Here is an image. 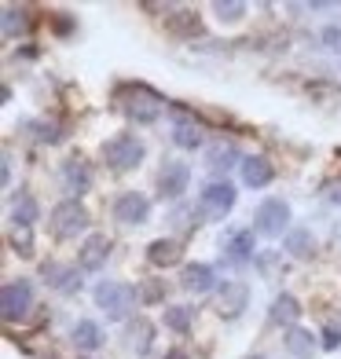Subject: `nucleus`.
Returning <instances> with one entry per match:
<instances>
[{
  "label": "nucleus",
  "instance_id": "30",
  "mask_svg": "<svg viewBox=\"0 0 341 359\" xmlns=\"http://www.w3.org/2000/svg\"><path fill=\"white\" fill-rule=\"evenodd\" d=\"M166 326H169V330H176V334H187L191 330V312H187V308H180V304L166 308Z\"/></svg>",
  "mask_w": 341,
  "mask_h": 359
},
{
  "label": "nucleus",
  "instance_id": "32",
  "mask_svg": "<svg viewBox=\"0 0 341 359\" xmlns=\"http://www.w3.org/2000/svg\"><path fill=\"white\" fill-rule=\"evenodd\" d=\"M319 337H323V348L334 352V348L341 345V326H337V323H330V326H327V330H323Z\"/></svg>",
  "mask_w": 341,
  "mask_h": 359
},
{
  "label": "nucleus",
  "instance_id": "37",
  "mask_svg": "<svg viewBox=\"0 0 341 359\" xmlns=\"http://www.w3.org/2000/svg\"><path fill=\"white\" fill-rule=\"evenodd\" d=\"M242 359H265V355H242Z\"/></svg>",
  "mask_w": 341,
  "mask_h": 359
},
{
  "label": "nucleus",
  "instance_id": "23",
  "mask_svg": "<svg viewBox=\"0 0 341 359\" xmlns=\"http://www.w3.org/2000/svg\"><path fill=\"white\" fill-rule=\"evenodd\" d=\"M235 161H239L235 143H224V140L213 143V147H209V154H206V165H209V169H232Z\"/></svg>",
  "mask_w": 341,
  "mask_h": 359
},
{
  "label": "nucleus",
  "instance_id": "3",
  "mask_svg": "<svg viewBox=\"0 0 341 359\" xmlns=\"http://www.w3.org/2000/svg\"><path fill=\"white\" fill-rule=\"evenodd\" d=\"M48 224H52V231H55L59 238H77V235L92 224V217H88V209L81 205L77 198H67V202H59V205L52 209Z\"/></svg>",
  "mask_w": 341,
  "mask_h": 359
},
{
  "label": "nucleus",
  "instance_id": "24",
  "mask_svg": "<svg viewBox=\"0 0 341 359\" xmlns=\"http://www.w3.org/2000/svg\"><path fill=\"white\" fill-rule=\"evenodd\" d=\"M125 337H128V345H133L140 355L151 348V337H154V330H151V323L147 319H136V323H128L125 326Z\"/></svg>",
  "mask_w": 341,
  "mask_h": 359
},
{
  "label": "nucleus",
  "instance_id": "20",
  "mask_svg": "<svg viewBox=\"0 0 341 359\" xmlns=\"http://www.w3.org/2000/svg\"><path fill=\"white\" fill-rule=\"evenodd\" d=\"M286 352H290V355H297V359H312V352H316V337H312V330L290 326V334H286Z\"/></svg>",
  "mask_w": 341,
  "mask_h": 359
},
{
  "label": "nucleus",
  "instance_id": "31",
  "mask_svg": "<svg viewBox=\"0 0 341 359\" xmlns=\"http://www.w3.org/2000/svg\"><path fill=\"white\" fill-rule=\"evenodd\" d=\"M140 301L143 304H161V301H166V283H161V279L140 283Z\"/></svg>",
  "mask_w": 341,
  "mask_h": 359
},
{
  "label": "nucleus",
  "instance_id": "25",
  "mask_svg": "<svg viewBox=\"0 0 341 359\" xmlns=\"http://www.w3.org/2000/svg\"><path fill=\"white\" fill-rule=\"evenodd\" d=\"M34 26V19H29V8H4V37H15L22 34V29Z\"/></svg>",
  "mask_w": 341,
  "mask_h": 359
},
{
  "label": "nucleus",
  "instance_id": "11",
  "mask_svg": "<svg viewBox=\"0 0 341 359\" xmlns=\"http://www.w3.org/2000/svg\"><path fill=\"white\" fill-rule=\"evenodd\" d=\"M107 257H110V238L107 235H88L85 242H81V250H77V260H81V268H85V271L103 268Z\"/></svg>",
  "mask_w": 341,
  "mask_h": 359
},
{
  "label": "nucleus",
  "instance_id": "17",
  "mask_svg": "<svg viewBox=\"0 0 341 359\" xmlns=\"http://www.w3.org/2000/svg\"><path fill=\"white\" fill-rule=\"evenodd\" d=\"M202 125L194 121V118H180L173 125V143L176 147H184V151H194V147H202Z\"/></svg>",
  "mask_w": 341,
  "mask_h": 359
},
{
  "label": "nucleus",
  "instance_id": "18",
  "mask_svg": "<svg viewBox=\"0 0 341 359\" xmlns=\"http://www.w3.org/2000/svg\"><path fill=\"white\" fill-rule=\"evenodd\" d=\"M283 246H286V253H294V257H312L316 253V238H312V231L308 227H290V231L283 235Z\"/></svg>",
  "mask_w": 341,
  "mask_h": 359
},
{
  "label": "nucleus",
  "instance_id": "10",
  "mask_svg": "<svg viewBox=\"0 0 341 359\" xmlns=\"http://www.w3.org/2000/svg\"><path fill=\"white\" fill-rule=\"evenodd\" d=\"M250 304V286L246 283H224L217 293V312L224 319H239Z\"/></svg>",
  "mask_w": 341,
  "mask_h": 359
},
{
  "label": "nucleus",
  "instance_id": "2",
  "mask_svg": "<svg viewBox=\"0 0 341 359\" xmlns=\"http://www.w3.org/2000/svg\"><path fill=\"white\" fill-rule=\"evenodd\" d=\"M100 154H103V161H107L110 169H118V172H128V169H136L140 161H143V143H140L136 136L121 133V136L107 140Z\"/></svg>",
  "mask_w": 341,
  "mask_h": 359
},
{
  "label": "nucleus",
  "instance_id": "33",
  "mask_svg": "<svg viewBox=\"0 0 341 359\" xmlns=\"http://www.w3.org/2000/svg\"><path fill=\"white\" fill-rule=\"evenodd\" d=\"M52 29L59 37H70L74 34V22H70V15H55V22H52Z\"/></svg>",
  "mask_w": 341,
  "mask_h": 359
},
{
  "label": "nucleus",
  "instance_id": "1",
  "mask_svg": "<svg viewBox=\"0 0 341 359\" xmlns=\"http://www.w3.org/2000/svg\"><path fill=\"white\" fill-rule=\"evenodd\" d=\"M136 301H140V290H133L128 283H100L95 286V304H100L110 319H125L133 312Z\"/></svg>",
  "mask_w": 341,
  "mask_h": 359
},
{
  "label": "nucleus",
  "instance_id": "28",
  "mask_svg": "<svg viewBox=\"0 0 341 359\" xmlns=\"http://www.w3.org/2000/svg\"><path fill=\"white\" fill-rule=\"evenodd\" d=\"M213 11H217L220 22H239L242 15H246V4H242V0H217Z\"/></svg>",
  "mask_w": 341,
  "mask_h": 359
},
{
  "label": "nucleus",
  "instance_id": "29",
  "mask_svg": "<svg viewBox=\"0 0 341 359\" xmlns=\"http://www.w3.org/2000/svg\"><path fill=\"white\" fill-rule=\"evenodd\" d=\"M37 220V202L29 194H19V205H15V220L11 224H22V227H34Z\"/></svg>",
  "mask_w": 341,
  "mask_h": 359
},
{
  "label": "nucleus",
  "instance_id": "9",
  "mask_svg": "<svg viewBox=\"0 0 341 359\" xmlns=\"http://www.w3.org/2000/svg\"><path fill=\"white\" fill-rule=\"evenodd\" d=\"M191 184V165L184 161H166V169L158 172V194L161 198H180Z\"/></svg>",
  "mask_w": 341,
  "mask_h": 359
},
{
  "label": "nucleus",
  "instance_id": "5",
  "mask_svg": "<svg viewBox=\"0 0 341 359\" xmlns=\"http://www.w3.org/2000/svg\"><path fill=\"white\" fill-rule=\"evenodd\" d=\"M121 110L133 121H154L161 114V100L143 85H128V88H121Z\"/></svg>",
  "mask_w": 341,
  "mask_h": 359
},
{
  "label": "nucleus",
  "instance_id": "27",
  "mask_svg": "<svg viewBox=\"0 0 341 359\" xmlns=\"http://www.w3.org/2000/svg\"><path fill=\"white\" fill-rule=\"evenodd\" d=\"M166 26L173 29V34H180V37H191V34H199V15H191V11H180V15H173V19H166Z\"/></svg>",
  "mask_w": 341,
  "mask_h": 359
},
{
  "label": "nucleus",
  "instance_id": "35",
  "mask_svg": "<svg viewBox=\"0 0 341 359\" xmlns=\"http://www.w3.org/2000/svg\"><path fill=\"white\" fill-rule=\"evenodd\" d=\"M166 359H187V352H180V348H173V352H169Z\"/></svg>",
  "mask_w": 341,
  "mask_h": 359
},
{
  "label": "nucleus",
  "instance_id": "26",
  "mask_svg": "<svg viewBox=\"0 0 341 359\" xmlns=\"http://www.w3.org/2000/svg\"><path fill=\"white\" fill-rule=\"evenodd\" d=\"M11 246L19 257H34V227L11 224Z\"/></svg>",
  "mask_w": 341,
  "mask_h": 359
},
{
  "label": "nucleus",
  "instance_id": "6",
  "mask_svg": "<svg viewBox=\"0 0 341 359\" xmlns=\"http://www.w3.org/2000/svg\"><path fill=\"white\" fill-rule=\"evenodd\" d=\"M29 304H34V286H29V279H11V283H4V290H0V312H4L8 323L26 319Z\"/></svg>",
  "mask_w": 341,
  "mask_h": 359
},
{
  "label": "nucleus",
  "instance_id": "16",
  "mask_svg": "<svg viewBox=\"0 0 341 359\" xmlns=\"http://www.w3.org/2000/svg\"><path fill=\"white\" fill-rule=\"evenodd\" d=\"M224 253H227V260H235V264L250 260V257H253V231H250V227H239V231L227 235Z\"/></svg>",
  "mask_w": 341,
  "mask_h": 359
},
{
  "label": "nucleus",
  "instance_id": "21",
  "mask_svg": "<svg viewBox=\"0 0 341 359\" xmlns=\"http://www.w3.org/2000/svg\"><path fill=\"white\" fill-rule=\"evenodd\" d=\"M74 345H77V348H85V352L100 348V345H103V330H100V323L81 319V323L74 326Z\"/></svg>",
  "mask_w": 341,
  "mask_h": 359
},
{
  "label": "nucleus",
  "instance_id": "14",
  "mask_svg": "<svg viewBox=\"0 0 341 359\" xmlns=\"http://www.w3.org/2000/svg\"><path fill=\"white\" fill-rule=\"evenodd\" d=\"M147 260H151L154 268L180 264V242H176V238H154L151 246H147Z\"/></svg>",
  "mask_w": 341,
  "mask_h": 359
},
{
  "label": "nucleus",
  "instance_id": "8",
  "mask_svg": "<svg viewBox=\"0 0 341 359\" xmlns=\"http://www.w3.org/2000/svg\"><path fill=\"white\" fill-rule=\"evenodd\" d=\"M199 205H202V213H206L209 220H224V217L235 209V187L224 184V180H217V184H206Z\"/></svg>",
  "mask_w": 341,
  "mask_h": 359
},
{
  "label": "nucleus",
  "instance_id": "22",
  "mask_svg": "<svg viewBox=\"0 0 341 359\" xmlns=\"http://www.w3.org/2000/svg\"><path fill=\"white\" fill-rule=\"evenodd\" d=\"M62 180H67V187L74 194H85L92 187V172H88L85 161H67V165H62Z\"/></svg>",
  "mask_w": 341,
  "mask_h": 359
},
{
  "label": "nucleus",
  "instance_id": "4",
  "mask_svg": "<svg viewBox=\"0 0 341 359\" xmlns=\"http://www.w3.org/2000/svg\"><path fill=\"white\" fill-rule=\"evenodd\" d=\"M253 231L257 235H286L290 231V205L283 198H265L261 205H257V217H253Z\"/></svg>",
  "mask_w": 341,
  "mask_h": 359
},
{
  "label": "nucleus",
  "instance_id": "15",
  "mask_svg": "<svg viewBox=\"0 0 341 359\" xmlns=\"http://www.w3.org/2000/svg\"><path fill=\"white\" fill-rule=\"evenodd\" d=\"M213 283L217 279H213V268L209 264H184V271H180V286L187 293H206Z\"/></svg>",
  "mask_w": 341,
  "mask_h": 359
},
{
  "label": "nucleus",
  "instance_id": "36",
  "mask_svg": "<svg viewBox=\"0 0 341 359\" xmlns=\"http://www.w3.org/2000/svg\"><path fill=\"white\" fill-rule=\"evenodd\" d=\"M334 202H337V205H341V184H337V187H334Z\"/></svg>",
  "mask_w": 341,
  "mask_h": 359
},
{
  "label": "nucleus",
  "instance_id": "7",
  "mask_svg": "<svg viewBox=\"0 0 341 359\" xmlns=\"http://www.w3.org/2000/svg\"><path fill=\"white\" fill-rule=\"evenodd\" d=\"M151 217V202H147V194H140V191H125L114 198V220L125 224V227H140V224H147Z\"/></svg>",
  "mask_w": 341,
  "mask_h": 359
},
{
  "label": "nucleus",
  "instance_id": "13",
  "mask_svg": "<svg viewBox=\"0 0 341 359\" xmlns=\"http://www.w3.org/2000/svg\"><path fill=\"white\" fill-rule=\"evenodd\" d=\"M239 169H242V184L246 187H268L275 180V169L268 158H242Z\"/></svg>",
  "mask_w": 341,
  "mask_h": 359
},
{
  "label": "nucleus",
  "instance_id": "19",
  "mask_svg": "<svg viewBox=\"0 0 341 359\" xmlns=\"http://www.w3.org/2000/svg\"><path fill=\"white\" fill-rule=\"evenodd\" d=\"M301 319V304L294 293H279V297L272 301V323H286V326H294Z\"/></svg>",
  "mask_w": 341,
  "mask_h": 359
},
{
  "label": "nucleus",
  "instance_id": "12",
  "mask_svg": "<svg viewBox=\"0 0 341 359\" xmlns=\"http://www.w3.org/2000/svg\"><path fill=\"white\" fill-rule=\"evenodd\" d=\"M41 275L48 279V286H55L59 293H77L81 290V271L74 264H59V260H52V264H44Z\"/></svg>",
  "mask_w": 341,
  "mask_h": 359
},
{
  "label": "nucleus",
  "instance_id": "34",
  "mask_svg": "<svg viewBox=\"0 0 341 359\" xmlns=\"http://www.w3.org/2000/svg\"><path fill=\"white\" fill-rule=\"evenodd\" d=\"M323 44L341 48V29H337V26H327V29H323Z\"/></svg>",
  "mask_w": 341,
  "mask_h": 359
}]
</instances>
